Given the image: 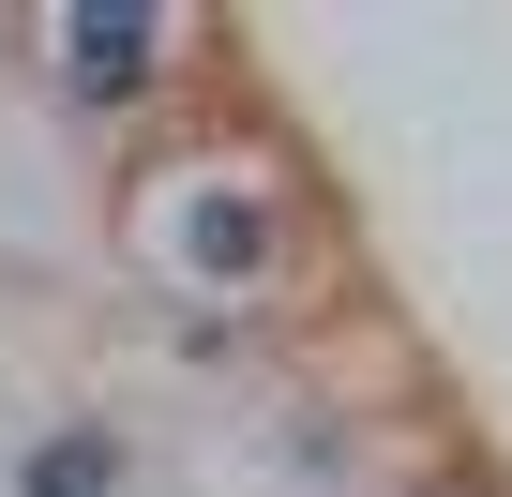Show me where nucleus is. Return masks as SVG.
I'll list each match as a JSON object with an SVG mask.
<instances>
[{
    "label": "nucleus",
    "mask_w": 512,
    "mask_h": 497,
    "mask_svg": "<svg viewBox=\"0 0 512 497\" xmlns=\"http://www.w3.org/2000/svg\"><path fill=\"white\" fill-rule=\"evenodd\" d=\"M31 497H106V437H61V452H31Z\"/></svg>",
    "instance_id": "nucleus-2"
},
{
    "label": "nucleus",
    "mask_w": 512,
    "mask_h": 497,
    "mask_svg": "<svg viewBox=\"0 0 512 497\" xmlns=\"http://www.w3.org/2000/svg\"><path fill=\"white\" fill-rule=\"evenodd\" d=\"M437 497H497V482H482V467H437Z\"/></svg>",
    "instance_id": "nucleus-3"
},
{
    "label": "nucleus",
    "mask_w": 512,
    "mask_h": 497,
    "mask_svg": "<svg viewBox=\"0 0 512 497\" xmlns=\"http://www.w3.org/2000/svg\"><path fill=\"white\" fill-rule=\"evenodd\" d=\"M61 76H76L91 106H121V91L151 76V16H76V31H61Z\"/></svg>",
    "instance_id": "nucleus-1"
}]
</instances>
